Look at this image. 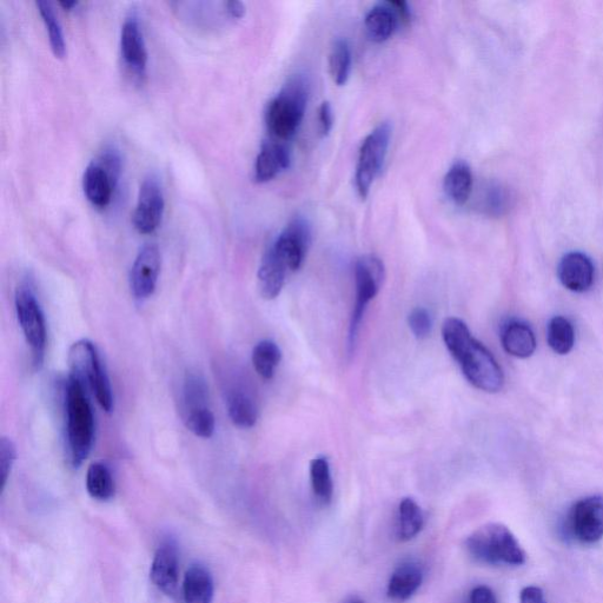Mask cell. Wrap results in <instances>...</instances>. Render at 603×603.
<instances>
[{
  "mask_svg": "<svg viewBox=\"0 0 603 603\" xmlns=\"http://www.w3.org/2000/svg\"><path fill=\"white\" fill-rule=\"evenodd\" d=\"M282 359L280 347L270 340H264L256 344L253 350V364L256 373L263 380H271Z\"/></svg>",
  "mask_w": 603,
  "mask_h": 603,
  "instance_id": "obj_29",
  "label": "cell"
},
{
  "mask_svg": "<svg viewBox=\"0 0 603 603\" xmlns=\"http://www.w3.org/2000/svg\"><path fill=\"white\" fill-rule=\"evenodd\" d=\"M400 23L401 18L390 2L374 5L364 18L368 36L376 43H383L392 38Z\"/></svg>",
  "mask_w": 603,
  "mask_h": 603,
  "instance_id": "obj_19",
  "label": "cell"
},
{
  "mask_svg": "<svg viewBox=\"0 0 603 603\" xmlns=\"http://www.w3.org/2000/svg\"><path fill=\"white\" fill-rule=\"evenodd\" d=\"M308 97V82L296 76L269 103L265 123L275 141H287L296 134L307 109Z\"/></svg>",
  "mask_w": 603,
  "mask_h": 603,
  "instance_id": "obj_3",
  "label": "cell"
},
{
  "mask_svg": "<svg viewBox=\"0 0 603 603\" xmlns=\"http://www.w3.org/2000/svg\"><path fill=\"white\" fill-rule=\"evenodd\" d=\"M474 178L472 169L466 162H455L449 168L443 188L450 201L456 205L466 204L472 195Z\"/></svg>",
  "mask_w": 603,
  "mask_h": 603,
  "instance_id": "obj_22",
  "label": "cell"
},
{
  "mask_svg": "<svg viewBox=\"0 0 603 603\" xmlns=\"http://www.w3.org/2000/svg\"><path fill=\"white\" fill-rule=\"evenodd\" d=\"M562 286L574 293H586L594 283V264L587 255L569 253L563 256L558 269Z\"/></svg>",
  "mask_w": 603,
  "mask_h": 603,
  "instance_id": "obj_15",
  "label": "cell"
},
{
  "mask_svg": "<svg viewBox=\"0 0 603 603\" xmlns=\"http://www.w3.org/2000/svg\"><path fill=\"white\" fill-rule=\"evenodd\" d=\"M161 273V253L156 244L139 250L130 275V286L136 300L144 301L154 295Z\"/></svg>",
  "mask_w": 603,
  "mask_h": 603,
  "instance_id": "obj_12",
  "label": "cell"
},
{
  "mask_svg": "<svg viewBox=\"0 0 603 603\" xmlns=\"http://www.w3.org/2000/svg\"><path fill=\"white\" fill-rule=\"evenodd\" d=\"M66 440L72 466L88 459L95 441V416L85 386L70 375L65 387Z\"/></svg>",
  "mask_w": 603,
  "mask_h": 603,
  "instance_id": "obj_2",
  "label": "cell"
},
{
  "mask_svg": "<svg viewBox=\"0 0 603 603\" xmlns=\"http://www.w3.org/2000/svg\"><path fill=\"white\" fill-rule=\"evenodd\" d=\"M467 551L476 561L492 566H521L526 553L509 528L488 523L475 530L466 541Z\"/></svg>",
  "mask_w": 603,
  "mask_h": 603,
  "instance_id": "obj_4",
  "label": "cell"
},
{
  "mask_svg": "<svg viewBox=\"0 0 603 603\" xmlns=\"http://www.w3.org/2000/svg\"><path fill=\"white\" fill-rule=\"evenodd\" d=\"M36 4L46 29H48L53 55L57 58H64L66 55L64 33L62 25L59 23L56 16L55 9H53L50 2H42V0H39Z\"/></svg>",
  "mask_w": 603,
  "mask_h": 603,
  "instance_id": "obj_32",
  "label": "cell"
},
{
  "mask_svg": "<svg viewBox=\"0 0 603 603\" xmlns=\"http://www.w3.org/2000/svg\"><path fill=\"white\" fill-rule=\"evenodd\" d=\"M318 122H320V132L323 137L330 134L334 127V111L329 102H323L318 110Z\"/></svg>",
  "mask_w": 603,
  "mask_h": 603,
  "instance_id": "obj_37",
  "label": "cell"
},
{
  "mask_svg": "<svg viewBox=\"0 0 603 603\" xmlns=\"http://www.w3.org/2000/svg\"><path fill=\"white\" fill-rule=\"evenodd\" d=\"M59 4H61V6H63V8L65 10L71 11L72 9L76 8V6L78 5V2H76V0H74V2H61Z\"/></svg>",
  "mask_w": 603,
  "mask_h": 603,
  "instance_id": "obj_41",
  "label": "cell"
},
{
  "mask_svg": "<svg viewBox=\"0 0 603 603\" xmlns=\"http://www.w3.org/2000/svg\"><path fill=\"white\" fill-rule=\"evenodd\" d=\"M183 421L192 434L202 439H209L215 433V416L211 409L184 416Z\"/></svg>",
  "mask_w": 603,
  "mask_h": 603,
  "instance_id": "obj_33",
  "label": "cell"
},
{
  "mask_svg": "<svg viewBox=\"0 0 603 603\" xmlns=\"http://www.w3.org/2000/svg\"><path fill=\"white\" fill-rule=\"evenodd\" d=\"M287 265L277 256L273 248L265 253L258 270V290L264 300H275L286 284Z\"/></svg>",
  "mask_w": 603,
  "mask_h": 603,
  "instance_id": "obj_17",
  "label": "cell"
},
{
  "mask_svg": "<svg viewBox=\"0 0 603 603\" xmlns=\"http://www.w3.org/2000/svg\"><path fill=\"white\" fill-rule=\"evenodd\" d=\"M184 603H212L214 600V579L202 565L188 569L183 582Z\"/></svg>",
  "mask_w": 603,
  "mask_h": 603,
  "instance_id": "obj_21",
  "label": "cell"
},
{
  "mask_svg": "<svg viewBox=\"0 0 603 603\" xmlns=\"http://www.w3.org/2000/svg\"><path fill=\"white\" fill-rule=\"evenodd\" d=\"M17 459L15 443L9 437L0 440V475H2V489L6 487L13 465Z\"/></svg>",
  "mask_w": 603,
  "mask_h": 603,
  "instance_id": "obj_34",
  "label": "cell"
},
{
  "mask_svg": "<svg viewBox=\"0 0 603 603\" xmlns=\"http://www.w3.org/2000/svg\"><path fill=\"white\" fill-rule=\"evenodd\" d=\"M547 341L555 354L571 353L575 344V330L571 321L563 316H555L548 324Z\"/></svg>",
  "mask_w": 603,
  "mask_h": 603,
  "instance_id": "obj_27",
  "label": "cell"
},
{
  "mask_svg": "<svg viewBox=\"0 0 603 603\" xmlns=\"http://www.w3.org/2000/svg\"><path fill=\"white\" fill-rule=\"evenodd\" d=\"M502 347L516 359H528L536 350L534 331L527 323L514 320L505 324L501 331Z\"/></svg>",
  "mask_w": 603,
  "mask_h": 603,
  "instance_id": "obj_20",
  "label": "cell"
},
{
  "mask_svg": "<svg viewBox=\"0 0 603 603\" xmlns=\"http://www.w3.org/2000/svg\"><path fill=\"white\" fill-rule=\"evenodd\" d=\"M424 525L422 509L413 499H403L399 507L397 535L401 541H409L419 534Z\"/></svg>",
  "mask_w": 603,
  "mask_h": 603,
  "instance_id": "obj_28",
  "label": "cell"
},
{
  "mask_svg": "<svg viewBox=\"0 0 603 603\" xmlns=\"http://www.w3.org/2000/svg\"><path fill=\"white\" fill-rule=\"evenodd\" d=\"M290 165V152L282 142H265L255 162V181L265 183L287 170Z\"/></svg>",
  "mask_w": 603,
  "mask_h": 603,
  "instance_id": "obj_16",
  "label": "cell"
},
{
  "mask_svg": "<svg viewBox=\"0 0 603 603\" xmlns=\"http://www.w3.org/2000/svg\"><path fill=\"white\" fill-rule=\"evenodd\" d=\"M15 302L18 322L31 350L33 367L39 369L43 366L46 341H48L41 304L28 284L18 288Z\"/></svg>",
  "mask_w": 603,
  "mask_h": 603,
  "instance_id": "obj_7",
  "label": "cell"
},
{
  "mask_svg": "<svg viewBox=\"0 0 603 603\" xmlns=\"http://www.w3.org/2000/svg\"><path fill=\"white\" fill-rule=\"evenodd\" d=\"M423 581L419 565L404 563L393 573L388 583V596L395 601H406L417 592Z\"/></svg>",
  "mask_w": 603,
  "mask_h": 603,
  "instance_id": "obj_23",
  "label": "cell"
},
{
  "mask_svg": "<svg viewBox=\"0 0 603 603\" xmlns=\"http://www.w3.org/2000/svg\"><path fill=\"white\" fill-rule=\"evenodd\" d=\"M121 50L125 64L143 77L147 71L148 51L136 13H130L122 26Z\"/></svg>",
  "mask_w": 603,
  "mask_h": 603,
  "instance_id": "obj_14",
  "label": "cell"
},
{
  "mask_svg": "<svg viewBox=\"0 0 603 603\" xmlns=\"http://www.w3.org/2000/svg\"><path fill=\"white\" fill-rule=\"evenodd\" d=\"M520 603H547V601L540 587L529 586L522 589Z\"/></svg>",
  "mask_w": 603,
  "mask_h": 603,
  "instance_id": "obj_39",
  "label": "cell"
},
{
  "mask_svg": "<svg viewBox=\"0 0 603 603\" xmlns=\"http://www.w3.org/2000/svg\"><path fill=\"white\" fill-rule=\"evenodd\" d=\"M311 241V230L306 220L296 217L291 221L277 240L271 245L289 271L302 267Z\"/></svg>",
  "mask_w": 603,
  "mask_h": 603,
  "instance_id": "obj_11",
  "label": "cell"
},
{
  "mask_svg": "<svg viewBox=\"0 0 603 603\" xmlns=\"http://www.w3.org/2000/svg\"><path fill=\"white\" fill-rule=\"evenodd\" d=\"M180 559L175 540L167 539L161 543L152 561L150 576L159 591L169 596L177 593Z\"/></svg>",
  "mask_w": 603,
  "mask_h": 603,
  "instance_id": "obj_13",
  "label": "cell"
},
{
  "mask_svg": "<svg viewBox=\"0 0 603 603\" xmlns=\"http://www.w3.org/2000/svg\"><path fill=\"white\" fill-rule=\"evenodd\" d=\"M69 362L72 375L90 387L99 406L106 413H111L114 409V395H112L109 375L95 344L88 340L76 342L70 349Z\"/></svg>",
  "mask_w": 603,
  "mask_h": 603,
  "instance_id": "obj_5",
  "label": "cell"
},
{
  "mask_svg": "<svg viewBox=\"0 0 603 603\" xmlns=\"http://www.w3.org/2000/svg\"><path fill=\"white\" fill-rule=\"evenodd\" d=\"M351 50L346 39H336L331 46L329 70L333 81L342 86L348 82L351 71Z\"/></svg>",
  "mask_w": 603,
  "mask_h": 603,
  "instance_id": "obj_31",
  "label": "cell"
},
{
  "mask_svg": "<svg viewBox=\"0 0 603 603\" xmlns=\"http://www.w3.org/2000/svg\"><path fill=\"white\" fill-rule=\"evenodd\" d=\"M310 481L318 500L328 503L333 500L334 485L331 479L330 465L326 457H316L310 463Z\"/></svg>",
  "mask_w": 603,
  "mask_h": 603,
  "instance_id": "obj_30",
  "label": "cell"
},
{
  "mask_svg": "<svg viewBox=\"0 0 603 603\" xmlns=\"http://www.w3.org/2000/svg\"><path fill=\"white\" fill-rule=\"evenodd\" d=\"M117 182L97 161L91 162L85 169L83 189L86 198L97 208H105L111 202Z\"/></svg>",
  "mask_w": 603,
  "mask_h": 603,
  "instance_id": "obj_18",
  "label": "cell"
},
{
  "mask_svg": "<svg viewBox=\"0 0 603 603\" xmlns=\"http://www.w3.org/2000/svg\"><path fill=\"white\" fill-rule=\"evenodd\" d=\"M408 322L410 329H412L413 334L417 339H426V337L432 333L433 320L427 309L415 308L412 313H410Z\"/></svg>",
  "mask_w": 603,
  "mask_h": 603,
  "instance_id": "obj_35",
  "label": "cell"
},
{
  "mask_svg": "<svg viewBox=\"0 0 603 603\" xmlns=\"http://www.w3.org/2000/svg\"><path fill=\"white\" fill-rule=\"evenodd\" d=\"M86 489L92 499L109 501L115 495V481L111 470L102 462H95L86 474Z\"/></svg>",
  "mask_w": 603,
  "mask_h": 603,
  "instance_id": "obj_26",
  "label": "cell"
},
{
  "mask_svg": "<svg viewBox=\"0 0 603 603\" xmlns=\"http://www.w3.org/2000/svg\"><path fill=\"white\" fill-rule=\"evenodd\" d=\"M227 408L230 420L240 428L254 427L258 419L255 400L241 388L231 389L227 396Z\"/></svg>",
  "mask_w": 603,
  "mask_h": 603,
  "instance_id": "obj_24",
  "label": "cell"
},
{
  "mask_svg": "<svg viewBox=\"0 0 603 603\" xmlns=\"http://www.w3.org/2000/svg\"><path fill=\"white\" fill-rule=\"evenodd\" d=\"M470 603H499L496 595L487 586L475 587L469 596Z\"/></svg>",
  "mask_w": 603,
  "mask_h": 603,
  "instance_id": "obj_38",
  "label": "cell"
},
{
  "mask_svg": "<svg viewBox=\"0 0 603 603\" xmlns=\"http://www.w3.org/2000/svg\"><path fill=\"white\" fill-rule=\"evenodd\" d=\"M225 9H227L230 17L235 19L242 18L245 13L244 4L242 2H237V0H234V2L225 3Z\"/></svg>",
  "mask_w": 603,
  "mask_h": 603,
  "instance_id": "obj_40",
  "label": "cell"
},
{
  "mask_svg": "<svg viewBox=\"0 0 603 603\" xmlns=\"http://www.w3.org/2000/svg\"><path fill=\"white\" fill-rule=\"evenodd\" d=\"M384 273L386 271H384L383 262L374 255L362 256L355 263L356 300L349 326V353H353L369 303L379 294Z\"/></svg>",
  "mask_w": 603,
  "mask_h": 603,
  "instance_id": "obj_6",
  "label": "cell"
},
{
  "mask_svg": "<svg viewBox=\"0 0 603 603\" xmlns=\"http://www.w3.org/2000/svg\"><path fill=\"white\" fill-rule=\"evenodd\" d=\"M442 337L449 353L459 363L470 384L486 393H499L505 384V375L490 351L477 341L460 318H447Z\"/></svg>",
  "mask_w": 603,
  "mask_h": 603,
  "instance_id": "obj_1",
  "label": "cell"
},
{
  "mask_svg": "<svg viewBox=\"0 0 603 603\" xmlns=\"http://www.w3.org/2000/svg\"><path fill=\"white\" fill-rule=\"evenodd\" d=\"M566 530L582 543H595L603 538V496L594 495L574 503L569 510Z\"/></svg>",
  "mask_w": 603,
  "mask_h": 603,
  "instance_id": "obj_9",
  "label": "cell"
},
{
  "mask_svg": "<svg viewBox=\"0 0 603 603\" xmlns=\"http://www.w3.org/2000/svg\"><path fill=\"white\" fill-rule=\"evenodd\" d=\"M182 416L201 412L209 408V389L200 374L185 376L182 390Z\"/></svg>",
  "mask_w": 603,
  "mask_h": 603,
  "instance_id": "obj_25",
  "label": "cell"
},
{
  "mask_svg": "<svg viewBox=\"0 0 603 603\" xmlns=\"http://www.w3.org/2000/svg\"><path fill=\"white\" fill-rule=\"evenodd\" d=\"M505 205V195L499 187H490L485 198V209L490 214H499Z\"/></svg>",
  "mask_w": 603,
  "mask_h": 603,
  "instance_id": "obj_36",
  "label": "cell"
},
{
  "mask_svg": "<svg viewBox=\"0 0 603 603\" xmlns=\"http://www.w3.org/2000/svg\"><path fill=\"white\" fill-rule=\"evenodd\" d=\"M165 208L164 194L155 176L145 178L139 189L134 212V225L139 234L149 235L162 222Z\"/></svg>",
  "mask_w": 603,
  "mask_h": 603,
  "instance_id": "obj_10",
  "label": "cell"
},
{
  "mask_svg": "<svg viewBox=\"0 0 603 603\" xmlns=\"http://www.w3.org/2000/svg\"><path fill=\"white\" fill-rule=\"evenodd\" d=\"M392 131L389 123H381L362 143L355 175L356 189L362 198L369 195L371 185L380 175L387 158Z\"/></svg>",
  "mask_w": 603,
  "mask_h": 603,
  "instance_id": "obj_8",
  "label": "cell"
}]
</instances>
